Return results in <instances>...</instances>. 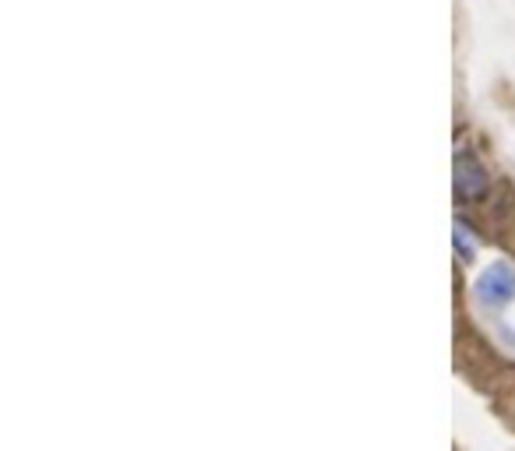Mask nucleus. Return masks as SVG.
I'll list each match as a JSON object with an SVG mask.
<instances>
[{
	"label": "nucleus",
	"instance_id": "obj_2",
	"mask_svg": "<svg viewBox=\"0 0 515 451\" xmlns=\"http://www.w3.org/2000/svg\"><path fill=\"white\" fill-rule=\"evenodd\" d=\"M452 191H456L459 201H480V194L487 191V173H484V166H480L473 156H466V152H459V156H456Z\"/></svg>",
	"mask_w": 515,
	"mask_h": 451
},
{
	"label": "nucleus",
	"instance_id": "obj_1",
	"mask_svg": "<svg viewBox=\"0 0 515 451\" xmlns=\"http://www.w3.org/2000/svg\"><path fill=\"white\" fill-rule=\"evenodd\" d=\"M477 296H480V304H487V307L508 304L515 296V268L501 265V261L491 268H484L477 279Z\"/></svg>",
	"mask_w": 515,
	"mask_h": 451
},
{
	"label": "nucleus",
	"instance_id": "obj_3",
	"mask_svg": "<svg viewBox=\"0 0 515 451\" xmlns=\"http://www.w3.org/2000/svg\"><path fill=\"white\" fill-rule=\"evenodd\" d=\"M463 226L466 222H456V226H452V247H456L459 261H473V244H470V237H466Z\"/></svg>",
	"mask_w": 515,
	"mask_h": 451
}]
</instances>
